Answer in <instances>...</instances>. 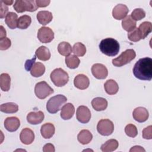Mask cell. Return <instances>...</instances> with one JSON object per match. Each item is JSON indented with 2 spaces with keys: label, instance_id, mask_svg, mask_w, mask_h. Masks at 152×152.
<instances>
[{
  "label": "cell",
  "instance_id": "6da1fadb",
  "mask_svg": "<svg viewBox=\"0 0 152 152\" xmlns=\"http://www.w3.org/2000/svg\"><path fill=\"white\" fill-rule=\"evenodd\" d=\"M133 74L139 80L150 81L152 78V59L148 57L140 59L134 66Z\"/></svg>",
  "mask_w": 152,
  "mask_h": 152
},
{
  "label": "cell",
  "instance_id": "7a4b0ae2",
  "mask_svg": "<svg viewBox=\"0 0 152 152\" xmlns=\"http://www.w3.org/2000/svg\"><path fill=\"white\" fill-rule=\"evenodd\" d=\"M99 49L103 54L109 56H114L118 53L120 45L116 40L108 37L103 39L100 42Z\"/></svg>",
  "mask_w": 152,
  "mask_h": 152
},
{
  "label": "cell",
  "instance_id": "3957f363",
  "mask_svg": "<svg viewBox=\"0 0 152 152\" xmlns=\"http://www.w3.org/2000/svg\"><path fill=\"white\" fill-rule=\"evenodd\" d=\"M67 100L66 97L62 94H58L49 99L46 104V109L50 113H56L59 110L62 104Z\"/></svg>",
  "mask_w": 152,
  "mask_h": 152
},
{
  "label": "cell",
  "instance_id": "277c9868",
  "mask_svg": "<svg viewBox=\"0 0 152 152\" xmlns=\"http://www.w3.org/2000/svg\"><path fill=\"white\" fill-rule=\"evenodd\" d=\"M50 77L54 85L57 87H62L69 81L68 73L60 68L55 69L51 72Z\"/></svg>",
  "mask_w": 152,
  "mask_h": 152
},
{
  "label": "cell",
  "instance_id": "5b68a950",
  "mask_svg": "<svg viewBox=\"0 0 152 152\" xmlns=\"http://www.w3.org/2000/svg\"><path fill=\"white\" fill-rule=\"evenodd\" d=\"M136 56V53L133 49H126L117 58L112 60V64L117 67L122 66L132 61Z\"/></svg>",
  "mask_w": 152,
  "mask_h": 152
},
{
  "label": "cell",
  "instance_id": "8992f818",
  "mask_svg": "<svg viewBox=\"0 0 152 152\" xmlns=\"http://www.w3.org/2000/svg\"><path fill=\"white\" fill-rule=\"evenodd\" d=\"M14 8L17 12L21 13L25 11H35L38 7L34 0H17L15 1Z\"/></svg>",
  "mask_w": 152,
  "mask_h": 152
},
{
  "label": "cell",
  "instance_id": "52a82bcc",
  "mask_svg": "<svg viewBox=\"0 0 152 152\" xmlns=\"http://www.w3.org/2000/svg\"><path fill=\"white\" fill-rule=\"evenodd\" d=\"M54 92L53 88L46 81L37 83L34 87V93L40 99H44Z\"/></svg>",
  "mask_w": 152,
  "mask_h": 152
},
{
  "label": "cell",
  "instance_id": "ba28073f",
  "mask_svg": "<svg viewBox=\"0 0 152 152\" xmlns=\"http://www.w3.org/2000/svg\"><path fill=\"white\" fill-rule=\"evenodd\" d=\"M97 130L100 135L109 136L111 135L114 131L113 123L107 119H101L97 125Z\"/></svg>",
  "mask_w": 152,
  "mask_h": 152
},
{
  "label": "cell",
  "instance_id": "9c48e42d",
  "mask_svg": "<svg viewBox=\"0 0 152 152\" xmlns=\"http://www.w3.org/2000/svg\"><path fill=\"white\" fill-rule=\"evenodd\" d=\"M37 38L42 43H50L54 39V33L48 27H42L38 30Z\"/></svg>",
  "mask_w": 152,
  "mask_h": 152
},
{
  "label": "cell",
  "instance_id": "30bf717a",
  "mask_svg": "<svg viewBox=\"0 0 152 152\" xmlns=\"http://www.w3.org/2000/svg\"><path fill=\"white\" fill-rule=\"evenodd\" d=\"M77 120L82 124L88 123L91 119V112L90 109L86 106H80L76 112Z\"/></svg>",
  "mask_w": 152,
  "mask_h": 152
},
{
  "label": "cell",
  "instance_id": "8fae6325",
  "mask_svg": "<svg viewBox=\"0 0 152 152\" xmlns=\"http://www.w3.org/2000/svg\"><path fill=\"white\" fill-rule=\"evenodd\" d=\"M91 72L93 76L99 80L104 79L108 75L107 68L102 64H95L91 66Z\"/></svg>",
  "mask_w": 152,
  "mask_h": 152
},
{
  "label": "cell",
  "instance_id": "7c38bea8",
  "mask_svg": "<svg viewBox=\"0 0 152 152\" xmlns=\"http://www.w3.org/2000/svg\"><path fill=\"white\" fill-rule=\"evenodd\" d=\"M128 12L129 10L126 5L119 4L113 8L112 10V16L116 20H122L127 15Z\"/></svg>",
  "mask_w": 152,
  "mask_h": 152
},
{
  "label": "cell",
  "instance_id": "4fadbf2b",
  "mask_svg": "<svg viewBox=\"0 0 152 152\" xmlns=\"http://www.w3.org/2000/svg\"><path fill=\"white\" fill-rule=\"evenodd\" d=\"M132 116L134 119L138 122H144L146 121L149 116V113L145 107H138L135 108L133 112Z\"/></svg>",
  "mask_w": 152,
  "mask_h": 152
},
{
  "label": "cell",
  "instance_id": "5bb4252c",
  "mask_svg": "<svg viewBox=\"0 0 152 152\" xmlns=\"http://www.w3.org/2000/svg\"><path fill=\"white\" fill-rule=\"evenodd\" d=\"M20 126V119L15 116L8 117L4 121L5 128L10 132L17 131Z\"/></svg>",
  "mask_w": 152,
  "mask_h": 152
},
{
  "label": "cell",
  "instance_id": "9a60e30c",
  "mask_svg": "<svg viewBox=\"0 0 152 152\" xmlns=\"http://www.w3.org/2000/svg\"><path fill=\"white\" fill-rule=\"evenodd\" d=\"M20 139L24 144L29 145L31 144L34 140V134L31 129L28 128H24L20 132Z\"/></svg>",
  "mask_w": 152,
  "mask_h": 152
},
{
  "label": "cell",
  "instance_id": "2e32d148",
  "mask_svg": "<svg viewBox=\"0 0 152 152\" xmlns=\"http://www.w3.org/2000/svg\"><path fill=\"white\" fill-rule=\"evenodd\" d=\"M74 84L76 88L80 90H85L88 87L90 80L86 75L78 74L74 78Z\"/></svg>",
  "mask_w": 152,
  "mask_h": 152
},
{
  "label": "cell",
  "instance_id": "e0dca14e",
  "mask_svg": "<svg viewBox=\"0 0 152 152\" xmlns=\"http://www.w3.org/2000/svg\"><path fill=\"white\" fill-rule=\"evenodd\" d=\"M44 118V113L42 111L31 112L27 115V121L31 125H37L43 121Z\"/></svg>",
  "mask_w": 152,
  "mask_h": 152
},
{
  "label": "cell",
  "instance_id": "ac0fdd59",
  "mask_svg": "<svg viewBox=\"0 0 152 152\" xmlns=\"http://www.w3.org/2000/svg\"><path fill=\"white\" fill-rule=\"evenodd\" d=\"M75 112L74 105L71 103L65 104L61 110V117L64 120H68L71 119Z\"/></svg>",
  "mask_w": 152,
  "mask_h": 152
},
{
  "label": "cell",
  "instance_id": "d6986e66",
  "mask_svg": "<svg viewBox=\"0 0 152 152\" xmlns=\"http://www.w3.org/2000/svg\"><path fill=\"white\" fill-rule=\"evenodd\" d=\"M55 132V126L51 123H46L42 125L40 128L41 135L45 139L50 138L54 135Z\"/></svg>",
  "mask_w": 152,
  "mask_h": 152
},
{
  "label": "cell",
  "instance_id": "ffe728a7",
  "mask_svg": "<svg viewBox=\"0 0 152 152\" xmlns=\"http://www.w3.org/2000/svg\"><path fill=\"white\" fill-rule=\"evenodd\" d=\"M36 17L39 23L43 26L48 24L53 19L52 12L48 11H40L38 12Z\"/></svg>",
  "mask_w": 152,
  "mask_h": 152
},
{
  "label": "cell",
  "instance_id": "44dd1931",
  "mask_svg": "<svg viewBox=\"0 0 152 152\" xmlns=\"http://www.w3.org/2000/svg\"><path fill=\"white\" fill-rule=\"evenodd\" d=\"M93 108L96 111L104 110L107 107V101L103 97H96L91 101Z\"/></svg>",
  "mask_w": 152,
  "mask_h": 152
},
{
  "label": "cell",
  "instance_id": "7402d4cb",
  "mask_svg": "<svg viewBox=\"0 0 152 152\" xmlns=\"http://www.w3.org/2000/svg\"><path fill=\"white\" fill-rule=\"evenodd\" d=\"M104 88L106 92L109 95L115 94L119 90V86L118 83L112 79L108 80L106 81L104 84Z\"/></svg>",
  "mask_w": 152,
  "mask_h": 152
},
{
  "label": "cell",
  "instance_id": "603a6c76",
  "mask_svg": "<svg viewBox=\"0 0 152 152\" xmlns=\"http://www.w3.org/2000/svg\"><path fill=\"white\" fill-rule=\"evenodd\" d=\"M36 57L41 61H46L50 58V52L49 49L45 46H40L35 52Z\"/></svg>",
  "mask_w": 152,
  "mask_h": 152
},
{
  "label": "cell",
  "instance_id": "cb8c5ba5",
  "mask_svg": "<svg viewBox=\"0 0 152 152\" xmlns=\"http://www.w3.org/2000/svg\"><path fill=\"white\" fill-rule=\"evenodd\" d=\"M93 135L90 131L87 129L81 130L77 135L78 141L82 144L86 145L90 142L92 140Z\"/></svg>",
  "mask_w": 152,
  "mask_h": 152
},
{
  "label": "cell",
  "instance_id": "d4e9b609",
  "mask_svg": "<svg viewBox=\"0 0 152 152\" xmlns=\"http://www.w3.org/2000/svg\"><path fill=\"white\" fill-rule=\"evenodd\" d=\"M18 15L13 12H8L5 18V21L8 27L11 29H15L17 27Z\"/></svg>",
  "mask_w": 152,
  "mask_h": 152
},
{
  "label": "cell",
  "instance_id": "484cf974",
  "mask_svg": "<svg viewBox=\"0 0 152 152\" xmlns=\"http://www.w3.org/2000/svg\"><path fill=\"white\" fill-rule=\"evenodd\" d=\"M119 143L115 139H110L106 141L101 146V150L103 152H112L117 149Z\"/></svg>",
  "mask_w": 152,
  "mask_h": 152
},
{
  "label": "cell",
  "instance_id": "4316f807",
  "mask_svg": "<svg viewBox=\"0 0 152 152\" xmlns=\"http://www.w3.org/2000/svg\"><path fill=\"white\" fill-rule=\"evenodd\" d=\"M141 35V39H145L152 31V24L151 22H142L138 28Z\"/></svg>",
  "mask_w": 152,
  "mask_h": 152
},
{
  "label": "cell",
  "instance_id": "83f0119b",
  "mask_svg": "<svg viewBox=\"0 0 152 152\" xmlns=\"http://www.w3.org/2000/svg\"><path fill=\"white\" fill-rule=\"evenodd\" d=\"M136 21H134L131 17L128 15L124 18L122 21V27L126 31L130 32L136 28Z\"/></svg>",
  "mask_w": 152,
  "mask_h": 152
},
{
  "label": "cell",
  "instance_id": "f1b7e54d",
  "mask_svg": "<svg viewBox=\"0 0 152 152\" xmlns=\"http://www.w3.org/2000/svg\"><path fill=\"white\" fill-rule=\"evenodd\" d=\"M11 86V77L7 73H2L0 75V86L4 91L10 90Z\"/></svg>",
  "mask_w": 152,
  "mask_h": 152
},
{
  "label": "cell",
  "instance_id": "f546056e",
  "mask_svg": "<svg viewBox=\"0 0 152 152\" xmlns=\"http://www.w3.org/2000/svg\"><path fill=\"white\" fill-rule=\"evenodd\" d=\"M45 72V66L41 62H35L30 70V74L33 77H39Z\"/></svg>",
  "mask_w": 152,
  "mask_h": 152
},
{
  "label": "cell",
  "instance_id": "4dcf8cb0",
  "mask_svg": "<svg viewBox=\"0 0 152 152\" xmlns=\"http://www.w3.org/2000/svg\"><path fill=\"white\" fill-rule=\"evenodd\" d=\"M0 110L6 113H14L18 110V106L13 102H8L2 104Z\"/></svg>",
  "mask_w": 152,
  "mask_h": 152
},
{
  "label": "cell",
  "instance_id": "1f68e13d",
  "mask_svg": "<svg viewBox=\"0 0 152 152\" xmlns=\"http://www.w3.org/2000/svg\"><path fill=\"white\" fill-rule=\"evenodd\" d=\"M58 50L62 56H68L72 52L71 45L66 42H62L58 46Z\"/></svg>",
  "mask_w": 152,
  "mask_h": 152
},
{
  "label": "cell",
  "instance_id": "d6a6232c",
  "mask_svg": "<svg viewBox=\"0 0 152 152\" xmlns=\"http://www.w3.org/2000/svg\"><path fill=\"white\" fill-rule=\"evenodd\" d=\"M65 61L66 66L71 69L77 68L80 63L79 58L74 55H70L66 56Z\"/></svg>",
  "mask_w": 152,
  "mask_h": 152
},
{
  "label": "cell",
  "instance_id": "836d02e7",
  "mask_svg": "<svg viewBox=\"0 0 152 152\" xmlns=\"http://www.w3.org/2000/svg\"><path fill=\"white\" fill-rule=\"evenodd\" d=\"M31 23V18L28 15H24L20 17L18 19L17 27L20 29H26Z\"/></svg>",
  "mask_w": 152,
  "mask_h": 152
},
{
  "label": "cell",
  "instance_id": "e575fe53",
  "mask_svg": "<svg viewBox=\"0 0 152 152\" xmlns=\"http://www.w3.org/2000/svg\"><path fill=\"white\" fill-rule=\"evenodd\" d=\"M72 52L75 56H83L86 53V48L82 43L77 42L74 45Z\"/></svg>",
  "mask_w": 152,
  "mask_h": 152
},
{
  "label": "cell",
  "instance_id": "d590c367",
  "mask_svg": "<svg viewBox=\"0 0 152 152\" xmlns=\"http://www.w3.org/2000/svg\"><path fill=\"white\" fill-rule=\"evenodd\" d=\"M131 17L134 21L141 20L145 17V12L141 8H136L132 12Z\"/></svg>",
  "mask_w": 152,
  "mask_h": 152
},
{
  "label": "cell",
  "instance_id": "8d00e7d4",
  "mask_svg": "<svg viewBox=\"0 0 152 152\" xmlns=\"http://www.w3.org/2000/svg\"><path fill=\"white\" fill-rule=\"evenodd\" d=\"M125 132L129 137L134 138L138 134V130L136 126L134 124H128L125 128Z\"/></svg>",
  "mask_w": 152,
  "mask_h": 152
},
{
  "label": "cell",
  "instance_id": "74e56055",
  "mask_svg": "<svg viewBox=\"0 0 152 152\" xmlns=\"http://www.w3.org/2000/svg\"><path fill=\"white\" fill-rule=\"evenodd\" d=\"M128 37L129 40L132 42H138L141 39L140 33L139 32L138 28H135L132 31L128 33Z\"/></svg>",
  "mask_w": 152,
  "mask_h": 152
},
{
  "label": "cell",
  "instance_id": "f35d334b",
  "mask_svg": "<svg viewBox=\"0 0 152 152\" xmlns=\"http://www.w3.org/2000/svg\"><path fill=\"white\" fill-rule=\"evenodd\" d=\"M11 45V40L8 37H5L0 40V49L1 50H7L10 48Z\"/></svg>",
  "mask_w": 152,
  "mask_h": 152
},
{
  "label": "cell",
  "instance_id": "ab89813d",
  "mask_svg": "<svg viewBox=\"0 0 152 152\" xmlns=\"http://www.w3.org/2000/svg\"><path fill=\"white\" fill-rule=\"evenodd\" d=\"M152 126L150 125L145 128L142 130V137L146 140H151L152 138Z\"/></svg>",
  "mask_w": 152,
  "mask_h": 152
},
{
  "label": "cell",
  "instance_id": "60d3db41",
  "mask_svg": "<svg viewBox=\"0 0 152 152\" xmlns=\"http://www.w3.org/2000/svg\"><path fill=\"white\" fill-rule=\"evenodd\" d=\"M8 11V7L2 1V0H1L0 1V18H3L4 17H5V16L7 15V14H8L7 13Z\"/></svg>",
  "mask_w": 152,
  "mask_h": 152
},
{
  "label": "cell",
  "instance_id": "b9f144b4",
  "mask_svg": "<svg viewBox=\"0 0 152 152\" xmlns=\"http://www.w3.org/2000/svg\"><path fill=\"white\" fill-rule=\"evenodd\" d=\"M36 56H34V57L31 59H30V60H27L26 63H25V69L26 71H29L31 70V69L32 68L33 65L35 63V61H36Z\"/></svg>",
  "mask_w": 152,
  "mask_h": 152
},
{
  "label": "cell",
  "instance_id": "7bdbcfd3",
  "mask_svg": "<svg viewBox=\"0 0 152 152\" xmlns=\"http://www.w3.org/2000/svg\"><path fill=\"white\" fill-rule=\"evenodd\" d=\"M50 1H45V0H36V3L38 8H42V7H46L50 4Z\"/></svg>",
  "mask_w": 152,
  "mask_h": 152
},
{
  "label": "cell",
  "instance_id": "ee69618b",
  "mask_svg": "<svg viewBox=\"0 0 152 152\" xmlns=\"http://www.w3.org/2000/svg\"><path fill=\"white\" fill-rule=\"evenodd\" d=\"M43 151L44 152H48V151L54 152L55 151V149L54 145L52 144L48 143L44 145V147L43 148Z\"/></svg>",
  "mask_w": 152,
  "mask_h": 152
},
{
  "label": "cell",
  "instance_id": "f6af8a7d",
  "mask_svg": "<svg viewBox=\"0 0 152 152\" xmlns=\"http://www.w3.org/2000/svg\"><path fill=\"white\" fill-rule=\"evenodd\" d=\"M129 151L130 152H132V151H144L145 152V150L144 148H142V147L141 146H139V145H135V146H134L132 147L130 150H129Z\"/></svg>",
  "mask_w": 152,
  "mask_h": 152
},
{
  "label": "cell",
  "instance_id": "bcb514c9",
  "mask_svg": "<svg viewBox=\"0 0 152 152\" xmlns=\"http://www.w3.org/2000/svg\"><path fill=\"white\" fill-rule=\"evenodd\" d=\"M0 29H1V31H0V40L1 39H2L5 37H6V36H7V33H6V30L4 28V27L2 26H0Z\"/></svg>",
  "mask_w": 152,
  "mask_h": 152
},
{
  "label": "cell",
  "instance_id": "7dc6e473",
  "mask_svg": "<svg viewBox=\"0 0 152 152\" xmlns=\"http://www.w3.org/2000/svg\"><path fill=\"white\" fill-rule=\"evenodd\" d=\"M2 1L5 4V5H11L12 3H13V1H8V0H6V1H4V0H2Z\"/></svg>",
  "mask_w": 152,
  "mask_h": 152
}]
</instances>
